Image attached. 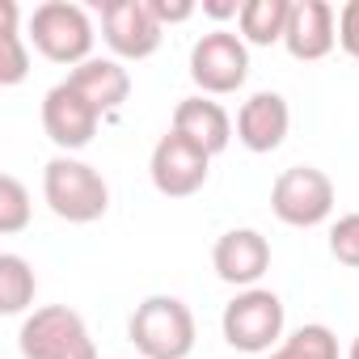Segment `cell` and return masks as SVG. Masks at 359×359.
<instances>
[{"instance_id": "1", "label": "cell", "mask_w": 359, "mask_h": 359, "mask_svg": "<svg viewBox=\"0 0 359 359\" xmlns=\"http://www.w3.org/2000/svg\"><path fill=\"white\" fill-rule=\"evenodd\" d=\"M43 199H47V208L60 220H68V224H93L110 208V187H106V177L89 161H76V156L60 152L43 169Z\"/></svg>"}, {"instance_id": "2", "label": "cell", "mask_w": 359, "mask_h": 359, "mask_svg": "<svg viewBox=\"0 0 359 359\" xmlns=\"http://www.w3.org/2000/svg\"><path fill=\"white\" fill-rule=\"evenodd\" d=\"M140 359H187L195 351V313L177 296H148L127 321Z\"/></svg>"}, {"instance_id": "3", "label": "cell", "mask_w": 359, "mask_h": 359, "mask_svg": "<svg viewBox=\"0 0 359 359\" xmlns=\"http://www.w3.org/2000/svg\"><path fill=\"white\" fill-rule=\"evenodd\" d=\"M283 321H287L283 300L271 287H245L224 304L220 330H224V342L233 351L262 355V351H275L283 342Z\"/></svg>"}, {"instance_id": "4", "label": "cell", "mask_w": 359, "mask_h": 359, "mask_svg": "<svg viewBox=\"0 0 359 359\" xmlns=\"http://www.w3.org/2000/svg\"><path fill=\"white\" fill-rule=\"evenodd\" d=\"M18 346L26 359H97L85 317L68 304L34 309L18 330Z\"/></svg>"}, {"instance_id": "5", "label": "cell", "mask_w": 359, "mask_h": 359, "mask_svg": "<svg viewBox=\"0 0 359 359\" xmlns=\"http://www.w3.org/2000/svg\"><path fill=\"white\" fill-rule=\"evenodd\" d=\"M30 43L51 60V64H85L93 60V22L72 0H47L30 13Z\"/></svg>"}, {"instance_id": "6", "label": "cell", "mask_w": 359, "mask_h": 359, "mask_svg": "<svg viewBox=\"0 0 359 359\" xmlns=\"http://www.w3.org/2000/svg\"><path fill=\"white\" fill-rule=\"evenodd\" d=\"M271 212L292 229H317L334 212V182L317 165H292L271 187Z\"/></svg>"}, {"instance_id": "7", "label": "cell", "mask_w": 359, "mask_h": 359, "mask_svg": "<svg viewBox=\"0 0 359 359\" xmlns=\"http://www.w3.org/2000/svg\"><path fill=\"white\" fill-rule=\"evenodd\" d=\"M250 76V47L241 34L229 30H208L191 47V81L203 89V97H224L237 93Z\"/></svg>"}, {"instance_id": "8", "label": "cell", "mask_w": 359, "mask_h": 359, "mask_svg": "<svg viewBox=\"0 0 359 359\" xmlns=\"http://www.w3.org/2000/svg\"><path fill=\"white\" fill-rule=\"evenodd\" d=\"M208 165H212V156H208L195 140L177 135L173 127L156 140V148H152V156H148L152 187H156L165 199H187V195L203 191V182H208Z\"/></svg>"}, {"instance_id": "9", "label": "cell", "mask_w": 359, "mask_h": 359, "mask_svg": "<svg viewBox=\"0 0 359 359\" xmlns=\"http://www.w3.org/2000/svg\"><path fill=\"white\" fill-rule=\"evenodd\" d=\"M102 39L118 60H148L161 47V22L152 18L148 0H97Z\"/></svg>"}, {"instance_id": "10", "label": "cell", "mask_w": 359, "mask_h": 359, "mask_svg": "<svg viewBox=\"0 0 359 359\" xmlns=\"http://www.w3.org/2000/svg\"><path fill=\"white\" fill-rule=\"evenodd\" d=\"M97 123H102V110L85 93H76L68 81H60L55 89H47V97H43V131L68 156L97 135Z\"/></svg>"}, {"instance_id": "11", "label": "cell", "mask_w": 359, "mask_h": 359, "mask_svg": "<svg viewBox=\"0 0 359 359\" xmlns=\"http://www.w3.org/2000/svg\"><path fill=\"white\" fill-rule=\"evenodd\" d=\"M212 266L233 287H258V279L271 271V241L258 229H229L212 245Z\"/></svg>"}, {"instance_id": "12", "label": "cell", "mask_w": 359, "mask_h": 359, "mask_svg": "<svg viewBox=\"0 0 359 359\" xmlns=\"http://www.w3.org/2000/svg\"><path fill=\"white\" fill-rule=\"evenodd\" d=\"M338 43V13L325 0H292V18H287V34L283 47L292 60H325Z\"/></svg>"}, {"instance_id": "13", "label": "cell", "mask_w": 359, "mask_h": 359, "mask_svg": "<svg viewBox=\"0 0 359 359\" xmlns=\"http://www.w3.org/2000/svg\"><path fill=\"white\" fill-rule=\"evenodd\" d=\"M287 127H292V110H287V97L275 89L245 97L237 110V140L250 152H275L287 140Z\"/></svg>"}, {"instance_id": "14", "label": "cell", "mask_w": 359, "mask_h": 359, "mask_svg": "<svg viewBox=\"0 0 359 359\" xmlns=\"http://www.w3.org/2000/svg\"><path fill=\"white\" fill-rule=\"evenodd\" d=\"M173 131L177 135H187V140H195L208 156H216V152H224L229 148V140H233V118H229V110L220 106V102H212V97H182L177 102V110H173Z\"/></svg>"}, {"instance_id": "15", "label": "cell", "mask_w": 359, "mask_h": 359, "mask_svg": "<svg viewBox=\"0 0 359 359\" xmlns=\"http://www.w3.org/2000/svg\"><path fill=\"white\" fill-rule=\"evenodd\" d=\"M68 85H72L76 93H85L102 114L118 110V106L127 102V93H131V76H127V68H123L118 60H102V55L76 64V68L68 72Z\"/></svg>"}, {"instance_id": "16", "label": "cell", "mask_w": 359, "mask_h": 359, "mask_svg": "<svg viewBox=\"0 0 359 359\" xmlns=\"http://www.w3.org/2000/svg\"><path fill=\"white\" fill-rule=\"evenodd\" d=\"M287 18H292V0H245L237 26H241V39L245 43L271 47V43H283Z\"/></svg>"}, {"instance_id": "17", "label": "cell", "mask_w": 359, "mask_h": 359, "mask_svg": "<svg viewBox=\"0 0 359 359\" xmlns=\"http://www.w3.org/2000/svg\"><path fill=\"white\" fill-rule=\"evenodd\" d=\"M18 0H0V85H22L30 72V55L18 30Z\"/></svg>"}, {"instance_id": "18", "label": "cell", "mask_w": 359, "mask_h": 359, "mask_svg": "<svg viewBox=\"0 0 359 359\" xmlns=\"http://www.w3.org/2000/svg\"><path fill=\"white\" fill-rule=\"evenodd\" d=\"M34 292H39V279L30 271V262L22 254H0V313H26L34 304Z\"/></svg>"}, {"instance_id": "19", "label": "cell", "mask_w": 359, "mask_h": 359, "mask_svg": "<svg viewBox=\"0 0 359 359\" xmlns=\"http://www.w3.org/2000/svg\"><path fill=\"white\" fill-rule=\"evenodd\" d=\"M266 359H338V338L330 325H300L292 330Z\"/></svg>"}, {"instance_id": "20", "label": "cell", "mask_w": 359, "mask_h": 359, "mask_svg": "<svg viewBox=\"0 0 359 359\" xmlns=\"http://www.w3.org/2000/svg\"><path fill=\"white\" fill-rule=\"evenodd\" d=\"M30 224V191L22 187V177L5 173L0 177V233H22Z\"/></svg>"}, {"instance_id": "21", "label": "cell", "mask_w": 359, "mask_h": 359, "mask_svg": "<svg viewBox=\"0 0 359 359\" xmlns=\"http://www.w3.org/2000/svg\"><path fill=\"white\" fill-rule=\"evenodd\" d=\"M330 254H334L342 266L359 271V212L338 216V224L330 229Z\"/></svg>"}, {"instance_id": "22", "label": "cell", "mask_w": 359, "mask_h": 359, "mask_svg": "<svg viewBox=\"0 0 359 359\" xmlns=\"http://www.w3.org/2000/svg\"><path fill=\"white\" fill-rule=\"evenodd\" d=\"M338 43L351 60H359V0H346L338 9Z\"/></svg>"}, {"instance_id": "23", "label": "cell", "mask_w": 359, "mask_h": 359, "mask_svg": "<svg viewBox=\"0 0 359 359\" xmlns=\"http://www.w3.org/2000/svg\"><path fill=\"white\" fill-rule=\"evenodd\" d=\"M148 9H152V18H156L161 26H173V22L195 18V5H191V0H148Z\"/></svg>"}, {"instance_id": "24", "label": "cell", "mask_w": 359, "mask_h": 359, "mask_svg": "<svg viewBox=\"0 0 359 359\" xmlns=\"http://www.w3.org/2000/svg\"><path fill=\"white\" fill-rule=\"evenodd\" d=\"M203 13H212V18H241V5H220V0H203Z\"/></svg>"}, {"instance_id": "25", "label": "cell", "mask_w": 359, "mask_h": 359, "mask_svg": "<svg viewBox=\"0 0 359 359\" xmlns=\"http://www.w3.org/2000/svg\"><path fill=\"white\" fill-rule=\"evenodd\" d=\"M346 359H359V334L351 338V351H346Z\"/></svg>"}]
</instances>
